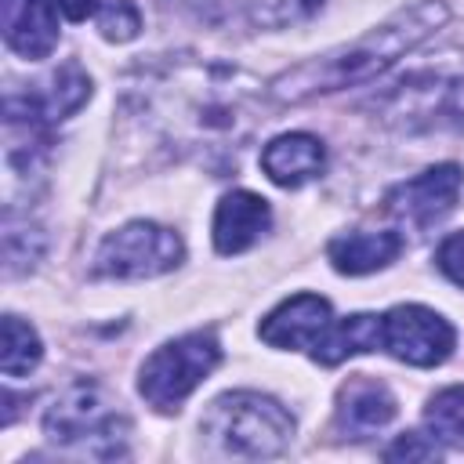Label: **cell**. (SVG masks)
<instances>
[{
  "instance_id": "18",
  "label": "cell",
  "mask_w": 464,
  "mask_h": 464,
  "mask_svg": "<svg viewBox=\"0 0 464 464\" xmlns=\"http://www.w3.org/2000/svg\"><path fill=\"white\" fill-rule=\"evenodd\" d=\"M44 254V232L36 225H29V218L22 221L14 214V207L7 203L4 210V261H7V276H18L25 268H33Z\"/></svg>"
},
{
  "instance_id": "15",
  "label": "cell",
  "mask_w": 464,
  "mask_h": 464,
  "mask_svg": "<svg viewBox=\"0 0 464 464\" xmlns=\"http://www.w3.org/2000/svg\"><path fill=\"white\" fill-rule=\"evenodd\" d=\"M261 167H265V174H268L276 185L297 188V185H304V181H312V178L323 174V167H326V149H323V141L312 138V134H279V138H272V141L265 145Z\"/></svg>"
},
{
  "instance_id": "19",
  "label": "cell",
  "mask_w": 464,
  "mask_h": 464,
  "mask_svg": "<svg viewBox=\"0 0 464 464\" xmlns=\"http://www.w3.org/2000/svg\"><path fill=\"white\" fill-rule=\"evenodd\" d=\"M44 355V344L29 323L18 315H4V348H0V370L7 377H25Z\"/></svg>"
},
{
  "instance_id": "6",
  "label": "cell",
  "mask_w": 464,
  "mask_h": 464,
  "mask_svg": "<svg viewBox=\"0 0 464 464\" xmlns=\"http://www.w3.org/2000/svg\"><path fill=\"white\" fill-rule=\"evenodd\" d=\"M221 362V344H218V334L214 330H192L185 337H174L167 341L163 348H156L145 362H141V377H138V388L141 395L170 413L178 410L192 388Z\"/></svg>"
},
{
  "instance_id": "9",
  "label": "cell",
  "mask_w": 464,
  "mask_h": 464,
  "mask_svg": "<svg viewBox=\"0 0 464 464\" xmlns=\"http://www.w3.org/2000/svg\"><path fill=\"white\" fill-rule=\"evenodd\" d=\"M457 196H460V167L439 163V167L395 185L384 203H388L392 218H399L413 228H428L453 210Z\"/></svg>"
},
{
  "instance_id": "21",
  "label": "cell",
  "mask_w": 464,
  "mask_h": 464,
  "mask_svg": "<svg viewBox=\"0 0 464 464\" xmlns=\"http://www.w3.org/2000/svg\"><path fill=\"white\" fill-rule=\"evenodd\" d=\"M424 417H428L431 435H439V439H446L453 446H464V384L439 392L428 402V413Z\"/></svg>"
},
{
  "instance_id": "14",
  "label": "cell",
  "mask_w": 464,
  "mask_h": 464,
  "mask_svg": "<svg viewBox=\"0 0 464 464\" xmlns=\"http://www.w3.org/2000/svg\"><path fill=\"white\" fill-rule=\"evenodd\" d=\"M87 98H91V80H87V72H83L76 62H65V65L47 80V87H29L25 94L7 91L4 102H7V105H18V109H29L33 116L54 123V120L72 116Z\"/></svg>"
},
{
  "instance_id": "3",
  "label": "cell",
  "mask_w": 464,
  "mask_h": 464,
  "mask_svg": "<svg viewBox=\"0 0 464 464\" xmlns=\"http://www.w3.org/2000/svg\"><path fill=\"white\" fill-rule=\"evenodd\" d=\"M370 109L384 123L406 134L460 127L464 123V54L442 51L420 65H410L399 80H392L384 91L373 94Z\"/></svg>"
},
{
  "instance_id": "17",
  "label": "cell",
  "mask_w": 464,
  "mask_h": 464,
  "mask_svg": "<svg viewBox=\"0 0 464 464\" xmlns=\"http://www.w3.org/2000/svg\"><path fill=\"white\" fill-rule=\"evenodd\" d=\"M384 348V326H381V315H344V319H334L326 326V334L315 341L312 348V359L323 362V366H337L344 362L348 355H359V352H377Z\"/></svg>"
},
{
  "instance_id": "1",
  "label": "cell",
  "mask_w": 464,
  "mask_h": 464,
  "mask_svg": "<svg viewBox=\"0 0 464 464\" xmlns=\"http://www.w3.org/2000/svg\"><path fill=\"white\" fill-rule=\"evenodd\" d=\"M127 105L160 145L210 170L236 167L261 127V83L228 62L167 58L138 69Z\"/></svg>"
},
{
  "instance_id": "8",
  "label": "cell",
  "mask_w": 464,
  "mask_h": 464,
  "mask_svg": "<svg viewBox=\"0 0 464 464\" xmlns=\"http://www.w3.org/2000/svg\"><path fill=\"white\" fill-rule=\"evenodd\" d=\"M384 348L410 366H439L453 352V326L424 304H395L381 315Z\"/></svg>"
},
{
  "instance_id": "10",
  "label": "cell",
  "mask_w": 464,
  "mask_h": 464,
  "mask_svg": "<svg viewBox=\"0 0 464 464\" xmlns=\"http://www.w3.org/2000/svg\"><path fill=\"white\" fill-rule=\"evenodd\" d=\"M334 323L330 301L319 294H294L279 308H272L261 323V341L272 348H315V341Z\"/></svg>"
},
{
  "instance_id": "11",
  "label": "cell",
  "mask_w": 464,
  "mask_h": 464,
  "mask_svg": "<svg viewBox=\"0 0 464 464\" xmlns=\"http://www.w3.org/2000/svg\"><path fill=\"white\" fill-rule=\"evenodd\" d=\"M395 417V395L388 384L366 373H352L337 392V428L352 439H362L377 428H384Z\"/></svg>"
},
{
  "instance_id": "25",
  "label": "cell",
  "mask_w": 464,
  "mask_h": 464,
  "mask_svg": "<svg viewBox=\"0 0 464 464\" xmlns=\"http://www.w3.org/2000/svg\"><path fill=\"white\" fill-rule=\"evenodd\" d=\"M58 7L65 11V18H72V22H83V18L98 14L102 0H58Z\"/></svg>"
},
{
  "instance_id": "7",
  "label": "cell",
  "mask_w": 464,
  "mask_h": 464,
  "mask_svg": "<svg viewBox=\"0 0 464 464\" xmlns=\"http://www.w3.org/2000/svg\"><path fill=\"white\" fill-rule=\"evenodd\" d=\"M185 257V243L178 232L156 221H130L109 232L94 254V276L105 279H149L178 268Z\"/></svg>"
},
{
  "instance_id": "16",
  "label": "cell",
  "mask_w": 464,
  "mask_h": 464,
  "mask_svg": "<svg viewBox=\"0 0 464 464\" xmlns=\"http://www.w3.org/2000/svg\"><path fill=\"white\" fill-rule=\"evenodd\" d=\"M399 250H402L399 232H348L326 246V257L344 276H366V272L392 265Z\"/></svg>"
},
{
  "instance_id": "24",
  "label": "cell",
  "mask_w": 464,
  "mask_h": 464,
  "mask_svg": "<svg viewBox=\"0 0 464 464\" xmlns=\"http://www.w3.org/2000/svg\"><path fill=\"white\" fill-rule=\"evenodd\" d=\"M435 261H439V268H442L446 279H453L457 286H464V232L446 236L442 246H439V254H435Z\"/></svg>"
},
{
  "instance_id": "13",
  "label": "cell",
  "mask_w": 464,
  "mask_h": 464,
  "mask_svg": "<svg viewBox=\"0 0 464 464\" xmlns=\"http://www.w3.org/2000/svg\"><path fill=\"white\" fill-rule=\"evenodd\" d=\"M268 225H272V210L261 196L243 188L228 192L214 210V246L218 254H243L261 239V232H268Z\"/></svg>"
},
{
  "instance_id": "4",
  "label": "cell",
  "mask_w": 464,
  "mask_h": 464,
  "mask_svg": "<svg viewBox=\"0 0 464 464\" xmlns=\"http://www.w3.org/2000/svg\"><path fill=\"white\" fill-rule=\"evenodd\" d=\"M199 428L221 453L261 460L290 446L294 417L261 392H228L207 406Z\"/></svg>"
},
{
  "instance_id": "5",
  "label": "cell",
  "mask_w": 464,
  "mask_h": 464,
  "mask_svg": "<svg viewBox=\"0 0 464 464\" xmlns=\"http://www.w3.org/2000/svg\"><path fill=\"white\" fill-rule=\"evenodd\" d=\"M112 395L94 381H72L44 413V431L54 446L83 450L91 457L127 453V417Z\"/></svg>"
},
{
  "instance_id": "20",
  "label": "cell",
  "mask_w": 464,
  "mask_h": 464,
  "mask_svg": "<svg viewBox=\"0 0 464 464\" xmlns=\"http://www.w3.org/2000/svg\"><path fill=\"white\" fill-rule=\"evenodd\" d=\"M232 4L246 14V22L265 25V29L294 25V22H301L323 7V0H232Z\"/></svg>"
},
{
  "instance_id": "23",
  "label": "cell",
  "mask_w": 464,
  "mask_h": 464,
  "mask_svg": "<svg viewBox=\"0 0 464 464\" xmlns=\"http://www.w3.org/2000/svg\"><path fill=\"white\" fill-rule=\"evenodd\" d=\"M384 457L388 460H431V457H439V446L424 442V435H417V431H406L384 450Z\"/></svg>"
},
{
  "instance_id": "12",
  "label": "cell",
  "mask_w": 464,
  "mask_h": 464,
  "mask_svg": "<svg viewBox=\"0 0 464 464\" xmlns=\"http://www.w3.org/2000/svg\"><path fill=\"white\" fill-rule=\"evenodd\" d=\"M4 40L22 58H47L58 44V14L51 0H0Z\"/></svg>"
},
{
  "instance_id": "22",
  "label": "cell",
  "mask_w": 464,
  "mask_h": 464,
  "mask_svg": "<svg viewBox=\"0 0 464 464\" xmlns=\"http://www.w3.org/2000/svg\"><path fill=\"white\" fill-rule=\"evenodd\" d=\"M94 18H98L102 36L105 40H116V44L134 40L138 29H141V14H138V7L130 0H102V7H98Z\"/></svg>"
},
{
  "instance_id": "2",
  "label": "cell",
  "mask_w": 464,
  "mask_h": 464,
  "mask_svg": "<svg viewBox=\"0 0 464 464\" xmlns=\"http://www.w3.org/2000/svg\"><path fill=\"white\" fill-rule=\"evenodd\" d=\"M450 18L442 0H417L402 11H395L388 22L359 36L355 44H344L337 51H326L319 58H308L283 76L272 80V98L276 102H308L315 94H330L341 87L370 83L384 69H392L402 54H410L417 44H424L442 22Z\"/></svg>"
}]
</instances>
